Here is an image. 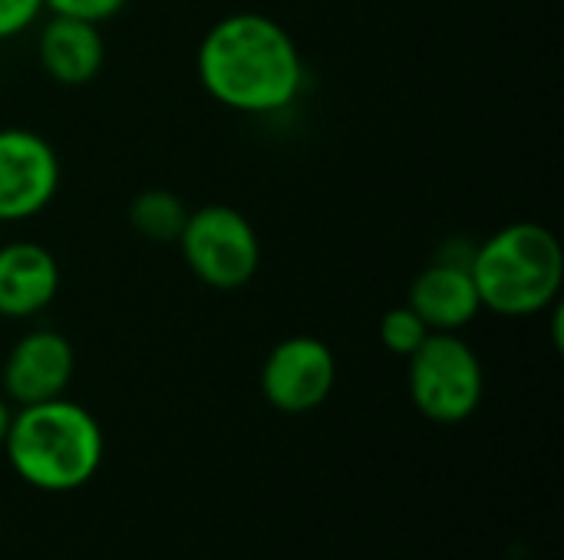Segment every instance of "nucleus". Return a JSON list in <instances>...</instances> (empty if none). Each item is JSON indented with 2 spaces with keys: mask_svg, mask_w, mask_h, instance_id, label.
<instances>
[{
  "mask_svg": "<svg viewBox=\"0 0 564 560\" xmlns=\"http://www.w3.org/2000/svg\"><path fill=\"white\" fill-rule=\"evenodd\" d=\"M59 155L33 129H0V224L36 218L59 191Z\"/></svg>",
  "mask_w": 564,
  "mask_h": 560,
  "instance_id": "7",
  "label": "nucleus"
},
{
  "mask_svg": "<svg viewBox=\"0 0 564 560\" xmlns=\"http://www.w3.org/2000/svg\"><path fill=\"white\" fill-rule=\"evenodd\" d=\"M406 307H413L433 333H459L476 320L482 300L469 274V264L436 261L426 271H420L410 284Z\"/></svg>",
  "mask_w": 564,
  "mask_h": 560,
  "instance_id": "10",
  "label": "nucleus"
},
{
  "mask_svg": "<svg viewBox=\"0 0 564 560\" xmlns=\"http://www.w3.org/2000/svg\"><path fill=\"white\" fill-rule=\"evenodd\" d=\"M406 389L413 406L440 422H466L486 393V373L476 350L459 333H430L423 347L406 356Z\"/></svg>",
  "mask_w": 564,
  "mask_h": 560,
  "instance_id": "4",
  "label": "nucleus"
},
{
  "mask_svg": "<svg viewBox=\"0 0 564 560\" xmlns=\"http://www.w3.org/2000/svg\"><path fill=\"white\" fill-rule=\"evenodd\" d=\"M185 218H188L185 201L178 195H172L169 188H145L129 205V224L155 244L178 241Z\"/></svg>",
  "mask_w": 564,
  "mask_h": 560,
  "instance_id": "12",
  "label": "nucleus"
},
{
  "mask_svg": "<svg viewBox=\"0 0 564 560\" xmlns=\"http://www.w3.org/2000/svg\"><path fill=\"white\" fill-rule=\"evenodd\" d=\"M175 244L182 248L188 271L215 290H238L261 267V241L254 224L228 205L188 211Z\"/></svg>",
  "mask_w": 564,
  "mask_h": 560,
  "instance_id": "5",
  "label": "nucleus"
},
{
  "mask_svg": "<svg viewBox=\"0 0 564 560\" xmlns=\"http://www.w3.org/2000/svg\"><path fill=\"white\" fill-rule=\"evenodd\" d=\"M433 330L420 320V314L413 310V307H393V310H387L383 314V320H380V343L393 353V356H413L420 347H423V340L430 337Z\"/></svg>",
  "mask_w": 564,
  "mask_h": 560,
  "instance_id": "13",
  "label": "nucleus"
},
{
  "mask_svg": "<svg viewBox=\"0 0 564 560\" xmlns=\"http://www.w3.org/2000/svg\"><path fill=\"white\" fill-rule=\"evenodd\" d=\"M337 383L334 350L307 333L281 340L261 366V393L268 406L288 416L314 413L324 406Z\"/></svg>",
  "mask_w": 564,
  "mask_h": 560,
  "instance_id": "6",
  "label": "nucleus"
},
{
  "mask_svg": "<svg viewBox=\"0 0 564 560\" xmlns=\"http://www.w3.org/2000/svg\"><path fill=\"white\" fill-rule=\"evenodd\" d=\"M10 419H13V409H10V399L0 393V446L7 439V429H10Z\"/></svg>",
  "mask_w": 564,
  "mask_h": 560,
  "instance_id": "16",
  "label": "nucleus"
},
{
  "mask_svg": "<svg viewBox=\"0 0 564 560\" xmlns=\"http://www.w3.org/2000/svg\"><path fill=\"white\" fill-rule=\"evenodd\" d=\"M469 274L486 310L499 317L542 314L562 294V241L535 221L506 224L473 248Z\"/></svg>",
  "mask_w": 564,
  "mask_h": 560,
  "instance_id": "3",
  "label": "nucleus"
},
{
  "mask_svg": "<svg viewBox=\"0 0 564 560\" xmlns=\"http://www.w3.org/2000/svg\"><path fill=\"white\" fill-rule=\"evenodd\" d=\"M36 56L53 83L86 86L99 76L106 63V40L99 33V23L53 13L36 36Z\"/></svg>",
  "mask_w": 564,
  "mask_h": 560,
  "instance_id": "11",
  "label": "nucleus"
},
{
  "mask_svg": "<svg viewBox=\"0 0 564 560\" xmlns=\"http://www.w3.org/2000/svg\"><path fill=\"white\" fill-rule=\"evenodd\" d=\"M195 69L215 102L248 116L288 109L304 89V59L294 36L264 13H228L212 23Z\"/></svg>",
  "mask_w": 564,
  "mask_h": 560,
  "instance_id": "1",
  "label": "nucleus"
},
{
  "mask_svg": "<svg viewBox=\"0 0 564 560\" xmlns=\"http://www.w3.org/2000/svg\"><path fill=\"white\" fill-rule=\"evenodd\" d=\"M129 0H43V10L59 13V17H79L89 23H102L116 17Z\"/></svg>",
  "mask_w": 564,
  "mask_h": 560,
  "instance_id": "14",
  "label": "nucleus"
},
{
  "mask_svg": "<svg viewBox=\"0 0 564 560\" xmlns=\"http://www.w3.org/2000/svg\"><path fill=\"white\" fill-rule=\"evenodd\" d=\"M76 373L73 343L56 330H30L3 363V396L20 409L66 396Z\"/></svg>",
  "mask_w": 564,
  "mask_h": 560,
  "instance_id": "8",
  "label": "nucleus"
},
{
  "mask_svg": "<svg viewBox=\"0 0 564 560\" xmlns=\"http://www.w3.org/2000/svg\"><path fill=\"white\" fill-rule=\"evenodd\" d=\"M56 257L33 241H10L0 248V317L26 320L43 314L59 294Z\"/></svg>",
  "mask_w": 564,
  "mask_h": 560,
  "instance_id": "9",
  "label": "nucleus"
},
{
  "mask_svg": "<svg viewBox=\"0 0 564 560\" xmlns=\"http://www.w3.org/2000/svg\"><path fill=\"white\" fill-rule=\"evenodd\" d=\"M43 0H0V40H13L36 23Z\"/></svg>",
  "mask_w": 564,
  "mask_h": 560,
  "instance_id": "15",
  "label": "nucleus"
},
{
  "mask_svg": "<svg viewBox=\"0 0 564 560\" xmlns=\"http://www.w3.org/2000/svg\"><path fill=\"white\" fill-rule=\"evenodd\" d=\"M3 449L26 485L40 492H76L102 465V429L86 406L59 396L20 406Z\"/></svg>",
  "mask_w": 564,
  "mask_h": 560,
  "instance_id": "2",
  "label": "nucleus"
}]
</instances>
